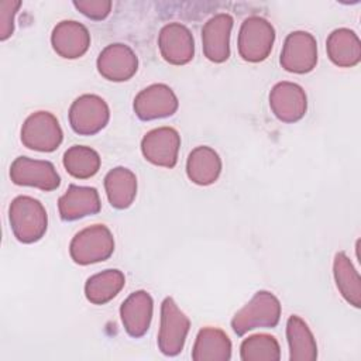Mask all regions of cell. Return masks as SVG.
<instances>
[{
	"label": "cell",
	"instance_id": "8fae6325",
	"mask_svg": "<svg viewBox=\"0 0 361 361\" xmlns=\"http://www.w3.org/2000/svg\"><path fill=\"white\" fill-rule=\"evenodd\" d=\"M179 106L173 90L165 83H154L142 89L134 99L133 109L140 120H157L176 113Z\"/></svg>",
	"mask_w": 361,
	"mask_h": 361
},
{
	"label": "cell",
	"instance_id": "cb8c5ba5",
	"mask_svg": "<svg viewBox=\"0 0 361 361\" xmlns=\"http://www.w3.org/2000/svg\"><path fill=\"white\" fill-rule=\"evenodd\" d=\"M126 276L118 269H104L87 278L85 296L93 305H104L118 295L124 288Z\"/></svg>",
	"mask_w": 361,
	"mask_h": 361
},
{
	"label": "cell",
	"instance_id": "9a60e30c",
	"mask_svg": "<svg viewBox=\"0 0 361 361\" xmlns=\"http://www.w3.org/2000/svg\"><path fill=\"white\" fill-rule=\"evenodd\" d=\"M233 23V17L227 13L214 14L204 23L202 28V47L209 61L221 63L228 59Z\"/></svg>",
	"mask_w": 361,
	"mask_h": 361
},
{
	"label": "cell",
	"instance_id": "4fadbf2b",
	"mask_svg": "<svg viewBox=\"0 0 361 361\" xmlns=\"http://www.w3.org/2000/svg\"><path fill=\"white\" fill-rule=\"evenodd\" d=\"M161 56L172 65H185L195 55V39L190 30L180 23L165 24L158 35Z\"/></svg>",
	"mask_w": 361,
	"mask_h": 361
},
{
	"label": "cell",
	"instance_id": "5bb4252c",
	"mask_svg": "<svg viewBox=\"0 0 361 361\" xmlns=\"http://www.w3.org/2000/svg\"><path fill=\"white\" fill-rule=\"evenodd\" d=\"M99 73L111 82H124L131 79L138 69V58L135 52L126 44L107 45L97 58Z\"/></svg>",
	"mask_w": 361,
	"mask_h": 361
},
{
	"label": "cell",
	"instance_id": "ac0fdd59",
	"mask_svg": "<svg viewBox=\"0 0 361 361\" xmlns=\"http://www.w3.org/2000/svg\"><path fill=\"white\" fill-rule=\"evenodd\" d=\"M100 207L99 192L92 186H78L72 183L58 200L59 216L65 221L96 214L100 212Z\"/></svg>",
	"mask_w": 361,
	"mask_h": 361
},
{
	"label": "cell",
	"instance_id": "7402d4cb",
	"mask_svg": "<svg viewBox=\"0 0 361 361\" xmlns=\"http://www.w3.org/2000/svg\"><path fill=\"white\" fill-rule=\"evenodd\" d=\"M104 189L111 207L123 210L133 204L137 195V178L124 166L110 169L104 176Z\"/></svg>",
	"mask_w": 361,
	"mask_h": 361
},
{
	"label": "cell",
	"instance_id": "603a6c76",
	"mask_svg": "<svg viewBox=\"0 0 361 361\" xmlns=\"http://www.w3.org/2000/svg\"><path fill=\"white\" fill-rule=\"evenodd\" d=\"M286 338L290 361H314L317 358V344L306 322L292 314L286 322Z\"/></svg>",
	"mask_w": 361,
	"mask_h": 361
},
{
	"label": "cell",
	"instance_id": "4316f807",
	"mask_svg": "<svg viewBox=\"0 0 361 361\" xmlns=\"http://www.w3.org/2000/svg\"><path fill=\"white\" fill-rule=\"evenodd\" d=\"M243 361H278L281 358L279 343L269 334H254L240 345Z\"/></svg>",
	"mask_w": 361,
	"mask_h": 361
},
{
	"label": "cell",
	"instance_id": "9c48e42d",
	"mask_svg": "<svg viewBox=\"0 0 361 361\" xmlns=\"http://www.w3.org/2000/svg\"><path fill=\"white\" fill-rule=\"evenodd\" d=\"M10 178L16 185L34 186L45 192L55 190L61 183V178L52 162L28 157H17L11 162Z\"/></svg>",
	"mask_w": 361,
	"mask_h": 361
},
{
	"label": "cell",
	"instance_id": "ffe728a7",
	"mask_svg": "<svg viewBox=\"0 0 361 361\" xmlns=\"http://www.w3.org/2000/svg\"><path fill=\"white\" fill-rule=\"evenodd\" d=\"M326 51L330 61L340 68H351L361 61L360 38L350 28L331 31L326 41Z\"/></svg>",
	"mask_w": 361,
	"mask_h": 361
},
{
	"label": "cell",
	"instance_id": "f1b7e54d",
	"mask_svg": "<svg viewBox=\"0 0 361 361\" xmlns=\"http://www.w3.org/2000/svg\"><path fill=\"white\" fill-rule=\"evenodd\" d=\"M73 6L92 20H103L110 14L113 3L109 0H79L73 1Z\"/></svg>",
	"mask_w": 361,
	"mask_h": 361
},
{
	"label": "cell",
	"instance_id": "7c38bea8",
	"mask_svg": "<svg viewBox=\"0 0 361 361\" xmlns=\"http://www.w3.org/2000/svg\"><path fill=\"white\" fill-rule=\"evenodd\" d=\"M269 107L283 123L299 121L307 110V97L302 86L293 82H279L269 92Z\"/></svg>",
	"mask_w": 361,
	"mask_h": 361
},
{
	"label": "cell",
	"instance_id": "6da1fadb",
	"mask_svg": "<svg viewBox=\"0 0 361 361\" xmlns=\"http://www.w3.org/2000/svg\"><path fill=\"white\" fill-rule=\"evenodd\" d=\"M8 221L14 237L24 244H31L44 237L48 227V214L38 199L17 196L8 207Z\"/></svg>",
	"mask_w": 361,
	"mask_h": 361
},
{
	"label": "cell",
	"instance_id": "52a82bcc",
	"mask_svg": "<svg viewBox=\"0 0 361 361\" xmlns=\"http://www.w3.org/2000/svg\"><path fill=\"white\" fill-rule=\"evenodd\" d=\"M110 118L104 99L97 94H82L71 104L69 124L79 135H93L103 130Z\"/></svg>",
	"mask_w": 361,
	"mask_h": 361
},
{
	"label": "cell",
	"instance_id": "277c9868",
	"mask_svg": "<svg viewBox=\"0 0 361 361\" xmlns=\"http://www.w3.org/2000/svg\"><path fill=\"white\" fill-rule=\"evenodd\" d=\"M275 41L274 25L259 16L247 17L238 31V54L247 62H262L272 51Z\"/></svg>",
	"mask_w": 361,
	"mask_h": 361
},
{
	"label": "cell",
	"instance_id": "e0dca14e",
	"mask_svg": "<svg viewBox=\"0 0 361 361\" xmlns=\"http://www.w3.org/2000/svg\"><path fill=\"white\" fill-rule=\"evenodd\" d=\"M154 302L147 290L133 292L120 306V317L124 330L131 337L144 336L152 320Z\"/></svg>",
	"mask_w": 361,
	"mask_h": 361
},
{
	"label": "cell",
	"instance_id": "5b68a950",
	"mask_svg": "<svg viewBox=\"0 0 361 361\" xmlns=\"http://www.w3.org/2000/svg\"><path fill=\"white\" fill-rule=\"evenodd\" d=\"M189 329V317L178 307L171 296H166L161 305V324L158 331L159 351L166 357L178 355L183 350Z\"/></svg>",
	"mask_w": 361,
	"mask_h": 361
},
{
	"label": "cell",
	"instance_id": "2e32d148",
	"mask_svg": "<svg viewBox=\"0 0 361 361\" xmlns=\"http://www.w3.org/2000/svg\"><path fill=\"white\" fill-rule=\"evenodd\" d=\"M51 44L59 56L76 59L85 55L89 49L90 34L82 23L75 20H63L54 27Z\"/></svg>",
	"mask_w": 361,
	"mask_h": 361
},
{
	"label": "cell",
	"instance_id": "7a4b0ae2",
	"mask_svg": "<svg viewBox=\"0 0 361 361\" xmlns=\"http://www.w3.org/2000/svg\"><path fill=\"white\" fill-rule=\"evenodd\" d=\"M281 319V302L268 292L258 290L254 296L234 314L231 329L237 336H244L250 330L264 327L272 329Z\"/></svg>",
	"mask_w": 361,
	"mask_h": 361
},
{
	"label": "cell",
	"instance_id": "44dd1931",
	"mask_svg": "<svg viewBox=\"0 0 361 361\" xmlns=\"http://www.w3.org/2000/svg\"><path fill=\"white\" fill-rule=\"evenodd\" d=\"M231 358V341L228 336L217 327H203L199 330L193 350V361H228Z\"/></svg>",
	"mask_w": 361,
	"mask_h": 361
},
{
	"label": "cell",
	"instance_id": "83f0119b",
	"mask_svg": "<svg viewBox=\"0 0 361 361\" xmlns=\"http://www.w3.org/2000/svg\"><path fill=\"white\" fill-rule=\"evenodd\" d=\"M20 0L0 1V39L6 41L14 32V17L20 8Z\"/></svg>",
	"mask_w": 361,
	"mask_h": 361
},
{
	"label": "cell",
	"instance_id": "484cf974",
	"mask_svg": "<svg viewBox=\"0 0 361 361\" xmlns=\"http://www.w3.org/2000/svg\"><path fill=\"white\" fill-rule=\"evenodd\" d=\"M99 154L86 145H72L63 154V166L69 175L78 179H89L100 169Z\"/></svg>",
	"mask_w": 361,
	"mask_h": 361
},
{
	"label": "cell",
	"instance_id": "ba28073f",
	"mask_svg": "<svg viewBox=\"0 0 361 361\" xmlns=\"http://www.w3.org/2000/svg\"><path fill=\"white\" fill-rule=\"evenodd\" d=\"M281 66L292 73H307L317 63V42L307 31H293L285 38Z\"/></svg>",
	"mask_w": 361,
	"mask_h": 361
},
{
	"label": "cell",
	"instance_id": "3957f363",
	"mask_svg": "<svg viewBox=\"0 0 361 361\" xmlns=\"http://www.w3.org/2000/svg\"><path fill=\"white\" fill-rule=\"evenodd\" d=\"M113 251L114 237L104 224H93L80 230L69 244L71 258L79 265L106 261Z\"/></svg>",
	"mask_w": 361,
	"mask_h": 361
},
{
	"label": "cell",
	"instance_id": "30bf717a",
	"mask_svg": "<svg viewBox=\"0 0 361 361\" xmlns=\"http://www.w3.org/2000/svg\"><path fill=\"white\" fill-rule=\"evenodd\" d=\"M179 148V133L166 126L148 131L141 140V152L144 158L157 166L173 168L178 162Z\"/></svg>",
	"mask_w": 361,
	"mask_h": 361
},
{
	"label": "cell",
	"instance_id": "8992f818",
	"mask_svg": "<svg viewBox=\"0 0 361 361\" xmlns=\"http://www.w3.org/2000/svg\"><path fill=\"white\" fill-rule=\"evenodd\" d=\"M21 142L34 151L52 152L62 140L63 133L58 118L49 111H35L30 114L21 127Z\"/></svg>",
	"mask_w": 361,
	"mask_h": 361
},
{
	"label": "cell",
	"instance_id": "d6986e66",
	"mask_svg": "<svg viewBox=\"0 0 361 361\" xmlns=\"http://www.w3.org/2000/svg\"><path fill=\"white\" fill-rule=\"evenodd\" d=\"M221 172L220 155L207 145H199L190 151L186 161L188 178L199 185L207 186L217 180Z\"/></svg>",
	"mask_w": 361,
	"mask_h": 361
},
{
	"label": "cell",
	"instance_id": "d4e9b609",
	"mask_svg": "<svg viewBox=\"0 0 361 361\" xmlns=\"http://www.w3.org/2000/svg\"><path fill=\"white\" fill-rule=\"evenodd\" d=\"M333 274L340 295L354 307L361 306V278L351 259L343 252H337L333 261Z\"/></svg>",
	"mask_w": 361,
	"mask_h": 361
}]
</instances>
